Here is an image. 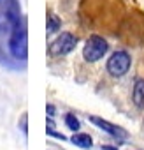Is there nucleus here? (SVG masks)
I'll use <instances>...</instances> for the list:
<instances>
[{
    "label": "nucleus",
    "instance_id": "nucleus-6",
    "mask_svg": "<svg viewBox=\"0 0 144 150\" xmlns=\"http://www.w3.org/2000/svg\"><path fill=\"white\" fill-rule=\"evenodd\" d=\"M90 122H92V124H95L97 127H100L102 131H106L107 134H111L113 138H116L120 143H123V139L128 136L125 129H121V127H118V125H114V124H111V122H107V120H104V118L90 117Z\"/></svg>",
    "mask_w": 144,
    "mask_h": 150
},
{
    "label": "nucleus",
    "instance_id": "nucleus-9",
    "mask_svg": "<svg viewBox=\"0 0 144 150\" xmlns=\"http://www.w3.org/2000/svg\"><path fill=\"white\" fill-rule=\"evenodd\" d=\"M60 25H62V21L58 20V16H55L53 13H49V14H48V34L56 32V30L60 28Z\"/></svg>",
    "mask_w": 144,
    "mask_h": 150
},
{
    "label": "nucleus",
    "instance_id": "nucleus-2",
    "mask_svg": "<svg viewBox=\"0 0 144 150\" xmlns=\"http://www.w3.org/2000/svg\"><path fill=\"white\" fill-rule=\"evenodd\" d=\"M21 20V7L18 0H0V35L7 34Z\"/></svg>",
    "mask_w": 144,
    "mask_h": 150
},
{
    "label": "nucleus",
    "instance_id": "nucleus-4",
    "mask_svg": "<svg viewBox=\"0 0 144 150\" xmlns=\"http://www.w3.org/2000/svg\"><path fill=\"white\" fill-rule=\"evenodd\" d=\"M130 64H132V60H130V55L127 51H114L109 57L106 69H107V72L111 74V76L121 78V76H125V74L128 72Z\"/></svg>",
    "mask_w": 144,
    "mask_h": 150
},
{
    "label": "nucleus",
    "instance_id": "nucleus-7",
    "mask_svg": "<svg viewBox=\"0 0 144 150\" xmlns=\"http://www.w3.org/2000/svg\"><path fill=\"white\" fill-rule=\"evenodd\" d=\"M132 97H134L135 106H139V108L144 106V80H137V81H135Z\"/></svg>",
    "mask_w": 144,
    "mask_h": 150
},
{
    "label": "nucleus",
    "instance_id": "nucleus-5",
    "mask_svg": "<svg viewBox=\"0 0 144 150\" xmlns=\"http://www.w3.org/2000/svg\"><path fill=\"white\" fill-rule=\"evenodd\" d=\"M76 44H78V37L74 34L63 32L49 44V55L51 57H63V55H67L74 50Z\"/></svg>",
    "mask_w": 144,
    "mask_h": 150
},
{
    "label": "nucleus",
    "instance_id": "nucleus-11",
    "mask_svg": "<svg viewBox=\"0 0 144 150\" xmlns=\"http://www.w3.org/2000/svg\"><path fill=\"white\" fill-rule=\"evenodd\" d=\"M48 115H49V117H53V115H55V106H53V104H49V106H48Z\"/></svg>",
    "mask_w": 144,
    "mask_h": 150
},
{
    "label": "nucleus",
    "instance_id": "nucleus-3",
    "mask_svg": "<svg viewBox=\"0 0 144 150\" xmlns=\"http://www.w3.org/2000/svg\"><path fill=\"white\" fill-rule=\"evenodd\" d=\"M107 50H109V44H107V41L104 37L92 35L86 41L85 48H83V57H85L86 62H97L107 53Z\"/></svg>",
    "mask_w": 144,
    "mask_h": 150
},
{
    "label": "nucleus",
    "instance_id": "nucleus-8",
    "mask_svg": "<svg viewBox=\"0 0 144 150\" xmlns=\"http://www.w3.org/2000/svg\"><path fill=\"white\" fill-rule=\"evenodd\" d=\"M70 141L76 146H81V148H92V145H93L90 134H74L70 138Z\"/></svg>",
    "mask_w": 144,
    "mask_h": 150
},
{
    "label": "nucleus",
    "instance_id": "nucleus-12",
    "mask_svg": "<svg viewBox=\"0 0 144 150\" xmlns=\"http://www.w3.org/2000/svg\"><path fill=\"white\" fill-rule=\"evenodd\" d=\"M102 150H118V148H116V146H109V145H104V146H102Z\"/></svg>",
    "mask_w": 144,
    "mask_h": 150
},
{
    "label": "nucleus",
    "instance_id": "nucleus-1",
    "mask_svg": "<svg viewBox=\"0 0 144 150\" xmlns=\"http://www.w3.org/2000/svg\"><path fill=\"white\" fill-rule=\"evenodd\" d=\"M9 51L18 60H27V57H28V34H27V25H25V20L23 18L11 30Z\"/></svg>",
    "mask_w": 144,
    "mask_h": 150
},
{
    "label": "nucleus",
    "instance_id": "nucleus-10",
    "mask_svg": "<svg viewBox=\"0 0 144 150\" xmlns=\"http://www.w3.org/2000/svg\"><path fill=\"white\" fill-rule=\"evenodd\" d=\"M65 124H67V127H69L70 131H79V127H81L79 120L72 115V113H67V115H65Z\"/></svg>",
    "mask_w": 144,
    "mask_h": 150
}]
</instances>
